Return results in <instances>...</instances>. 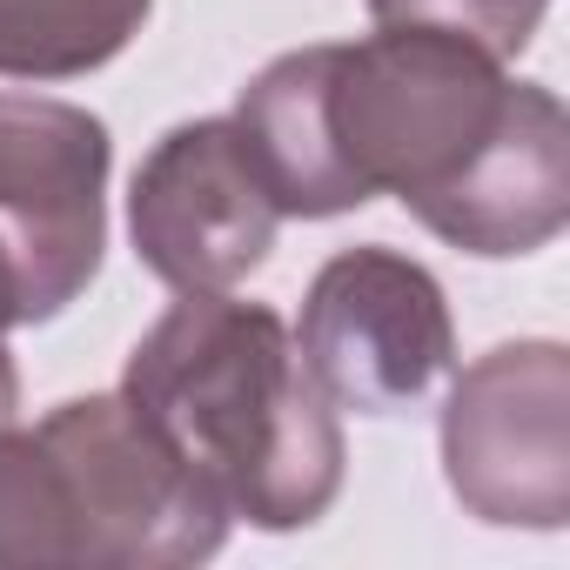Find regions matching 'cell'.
I'll return each instance as SVG.
<instances>
[{"label": "cell", "instance_id": "6da1fadb", "mask_svg": "<svg viewBox=\"0 0 570 570\" xmlns=\"http://www.w3.org/2000/svg\"><path fill=\"white\" fill-rule=\"evenodd\" d=\"M235 135L282 215L330 222L396 195L463 255H537L570 222V121L543 81L443 28L275 55Z\"/></svg>", "mask_w": 570, "mask_h": 570}, {"label": "cell", "instance_id": "7a4b0ae2", "mask_svg": "<svg viewBox=\"0 0 570 570\" xmlns=\"http://www.w3.org/2000/svg\"><path fill=\"white\" fill-rule=\"evenodd\" d=\"M121 396L135 416L255 530H303L343 490L336 403L296 356L275 309L181 296L128 356Z\"/></svg>", "mask_w": 570, "mask_h": 570}, {"label": "cell", "instance_id": "3957f363", "mask_svg": "<svg viewBox=\"0 0 570 570\" xmlns=\"http://www.w3.org/2000/svg\"><path fill=\"white\" fill-rule=\"evenodd\" d=\"M450 497L497 530H563L570 517V356L563 343H497L443 403Z\"/></svg>", "mask_w": 570, "mask_h": 570}, {"label": "cell", "instance_id": "277c9868", "mask_svg": "<svg viewBox=\"0 0 570 570\" xmlns=\"http://www.w3.org/2000/svg\"><path fill=\"white\" fill-rule=\"evenodd\" d=\"M108 128L55 95H0V255L21 323L61 316L108 248Z\"/></svg>", "mask_w": 570, "mask_h": 570}, {"label": "cell", "instance_id": "5b68a950", "mask_svg": "<svg viewBox=\"0 0 570 570\" xmlns=\"http://www.w3.org/2000/svg\"><path fill=\"white\" fill-rule=\"evenodd\" d=\"M296 356L336 410L356 416L410 410L456 363L443 282L383 242L330 255L303 296Z\"/></svg>", "mask_w": 570, "mask_h": 570}, {"label": "cell", "instance_id": "8992f818", "mask_svg": "<svg viewBox=\"0 0 570 570\" xmlns=\"http://www.w3.org/2000/svg\"><path fill=\"white\" fill-rule=\"evenodd\" d=\"M41 430L75 470L88 517V570H188L222 550L228 510L135 416L121 390L55 403Z\"/></svg>", "mask_w": 570, "mask_h": 570}, {"label": "cell", "instance_id": "52a82bcc", "mask_svg": "<svg viewBox=\"0 0 570 570\" xmlns=\"http://www.w3.org/2000/svg\"><path fill=\"white\" fill-rule=\"evenodd\" d=\"M282 208L268 202L228 115L168 128L128 188V235L175 296H222L268 262Z\"/></svg>", "mask_w": 570, "mask_h": 570}, {"label": "cell", "instance_id": "ba28073f", "mask_svg": "<svg viewBox=\"0 0 570 570\" xmlns=\"http://www.w3.org/2000/svg\"><path fill=\"white\" fill-rule=\"evenodd\" d=\"M155 0H0V75L75 81L108 68L148 21Z\"/></svg>", "mask_w": 570, "mask_h": 570}, {"label": "cell", "instance_id": "9c48e42d", "mask_svg": "<svg viewBox=\"0 0 570 570\" xmlns=\"http://www.w3.org/2000/svg\"><path fill=\"white\" fill-rule=\"evenodd\" d=\"M21 323V303H14V268L0 255V423H14L21 410V376H14V356H8V330Z\"/></svg>", "mask_w": 570, "mask_h": 570}]
</instances>
